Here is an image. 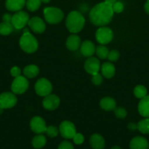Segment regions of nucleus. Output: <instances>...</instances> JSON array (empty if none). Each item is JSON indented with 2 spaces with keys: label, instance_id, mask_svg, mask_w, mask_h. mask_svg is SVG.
<instances>
[{
  "label": "nucleus",
  "instance_id": "obj_1",
  "mask_svg": "<svg viewBox=\"0 0 149 149\" xmlns=\"http://www.w3.org/2000/svg\"><path fill=\"white\" fill-rule=\"evenodd\" d=\"M113 13L112 5L104 1L97 4L91 10L89 19L95 26H104L111 21Z\"/></svg>",
  "mask_w": 149,
  "mask_h": 149
},
{
  "label": "nucleus",
  "instance_id": "obj_2",
  "mask_svg": "<svg viewBox=\"0 0 149 149\" xmlns=\"http://www.w3.org/2000/svg\"><path fill=\"white\" fill-rule=\"evenodd\" d=\"M85 25V18L80 13L72 11L67 15L66 26L70 32L76 33L83 29Z\"/></svg>",
  "mask_w": 149,
  "mask_h": 149
},
{
  "label": "nucleus",
  "instance_id": "obj_3",
  "mask_svg": "<svg viewBox=\"0 0 149 149\" xmlns=\"http://www.w3.org/2000/svg\"><path fill=\"white\" fill-rule=\"evenodd\" d=\"M20 47L26 53H33L38 49V42L29 32L23 33L19 41Z\"/></svg>",
  "mask_w": 149,
  "mask_h": 149
},
{
  "label": "nucleus",
  "instance_id": "obj_4",
  "mask_svg": "<svg viewBox=\"0 0 149 149\" xmlns=\"http://www.w3.org/2000/svg\"><path fill=\"white\" fill-rule=\"evenodd\" d=\"M43 13L45 20L51 24H57L64 18L63 12L57 7H46Z\"/></svg>",
  "mask_w": 149,
  "mask_h": 149
},
{
  "label": "nucleus",
  "instance_id": "obj_5",
  "mask_svg": "<svg viewBox=\"0 0 149 149\" xmlns=\"http://www.w3.org/2000/svg\"><path fill=\"white\" fill-rule=\"evenodd\" d=\"M29 88V81L22 76L15 77L11 85V90L14 94L20 95L24 93Z\"/></svg>",
  "mask_w": 149,
  "mask_h": 149
},
{
  "label": "nucleus",
  "instance_id": "obj_6",
  "mask_svg": "<svg viewBox=\"0 0 149 149\" xmlns=\"http://www.w3.org/2000/svg\"><path fill=\"white\" fill-rule=\"evenodd\" d=\"M35 92L37 94L42 97H45L51 94L53 90L51 83L45 78H41L37 81L34 86Z\"/></svg>",
  "mask_w": 149,
  "mask_h": 149
},
{
  "label": "nucleus",
  "instance_id": "obj_7",
  "mask_svg": "<svg viewBox=\"0 0 149 149\" xmlns=\"http://www.w3.org/2000/svg\"><path fill=\"white\" fill-rule=\"evenodd\" d=\"M29 20L28 13L24 11H18L12 15L11 23L13 28L16 29H21L26 26Z\"/></svg>",
  "mask_w": 149,
  "mask_h": 149
},
{
  "label": "nucleus",
  "instance_id": "obj_8",
  "mask_svg": "<svg viewBox=\"0 0 149 149\" xmlns=\"http://www.w3.org/2000/svg\"><path fill=\"white\" fill-rule=\"evenodd\" d=\"M113 37L112 31L110 28L102 27L98 29L96 32V39L101 45H107L112 41Z\"/></svg>",
  "mask_w": 149,
  "mask_h": 149
},
{
  "label": "nucleus",
  "instance_id": "obj_9",
  "mask_svg": "<svg viewBox=\"0 0 149 149\" xmlns=\"http://www.w3.org/2000/svg\"><path fill=\"white\" fill-rule=\"evenodd\" d=\"M16 103L17 97L14 93L6 92L0 95V109H10L15 106Z\"/></svg>",
  "mask_w": 149,
  "mask_h": 149
},
{
  "label": "nucleus",
  "instance_id": "obj_10",
  "mask_svg": "<svg viewBox=\"0 0 149 149\" xmlns=\"http://www.w3.org/2000/svg\"><path fill=\"white\" fill-rule=\"evenodd\" d=\"M59 132L63 138L71 139L76 134V128L70 121H64L60 124Z\"/></svg>",
  "mask_w": 149,
  "mask_h": 149
},
{
  "label": "nucleus",
  "instance_id": "obj_11",
  "mask_svg": "<svg viewBox=\"0 0 149 149\" xmlns=\"http://www.w3.org/2000/svg\"><path fill=\"white\" fill-rule=\"evenodd\" d=\"M84 68L89 74L94 75L99 72L100 69V62L94 57H89L84 63Z\"/></svg>",
  "mask_w": 149,
  "mask_h": 149
},
{
  "label": "nucleus",
  "instance_id": "obj_12",
  "mask_svg": "<svg viewBox=\"0 0 149 149\" xmlns=\"http://www.w3.org/2000/svg\"><path fill=\"white\" fill-rule=\"evenodd\" d=\"M31 130L36 134H41L45 132L46 124L45 120L39 116H34L30 122Z\"/></svg>",
  "mask_w": 149,
  "mask_h": 149
},
{
  "label": "nucleus",
  "instance_id": "obj_13",
  "mask_svg": "<svg viewBox=\"0 0 149 149\" xmlns=\"http://www.w3.org/2000/svg\"><path fill=\"white\" fill-rule=\"evenodd\" d=\"M60 104V99L56 95L50 94L45 96V98L42 100L43 107L46 110L53 111L58 107Z\"/></svg>",
  "mask_w": 149,
  "mask_h": 149
},
{
  "label": "nucleus",
  "instance_id": "obj_14",
  "mask_svg": "<svg viewBox=\"0 0 149 149\" xmlns=\"http://www.w3.org/2000/svg\"><path fill=\"white\" fill-rule=\"evenodd\" d=\"M28 25L34 32L37 33H43L46 28L45 22L39 17H33L29 19Z\"/></svg>",
  "mask_w": 149,
  "mask_h": 149
},
{
  "label": "nucleus",
  "instance_id": "obj_15",
  "mask_svg": "<svg viewBox=\"0 0 149 149\" xmlns=\"http://www.w3.org/2000/svg\"><path fill=\"white\" fill-rule=\"evenodd\" d=\"M129 147L131 149H148L149 144L144 137L137 136L130 141Z\"/></svg>",
  "mask_w": 149,
  "mask_h": 149
},
{
  "label": "nucleus",
  "instance_id": "obj_16",
  "mask_svg": "<svg viewBox=\"0 0 149 149\" xmlns=\"http://www.w3.org/2000/svg\"><path fill=\"white\" fill-rule=\"evenodd\" d=\"M26 4V0H6L5 7L11 12L20 11Z\"/></svg>",
  "mask_w": 149,
  "mask_h": 149
},
{
  "label": "nucleus",
  "instance_id": "obj_17",
  "mask_svg": "<svg viewBox=\"0 0 149 149\" xmlns=\"http://www.w3.org/2000/svg\"><path fill=\"white\" fill-rule=\"evenodd\" d=\"M94 44L89 40L84 41L80 46V52L85 57H91L95 52Z\"/></svg>",
  "mask_w": 149,
  "mask_h": 149
},
{
  "label": "nucleus",
  "instance_id": "obj_18",
  "mask_svg": "<svg viewBox=\"0 0 149 149\" xmlns=\"http://www.w3.org/2000/svg\"><path fill=\"white\" fill-rule=\"evenodd\" d=\"M138 111L142 116L149 118V95L145 96L138 104Z\"/></svg>",
  "mask_w": 149,
  "mask_h": 149
},
{
  "label": "nucleus",
  "instance_id": "obj_19",
  "mask_svg": "<svg viewBox=\"0 0 149 149\" xmlns=\"http://www.w3.org/2000/svg\"><path fill=\"white\" fill-rule=\"evenodd\" d=\"M66 46L69 50H77L80 47V38L76 34L70 35L67 39Z\"/></svg>",
  "mask_w": 149,
  "mask_h": 149
},
{
  "label": "nucleus",
  "instance_id": "obj_20",
  "mask_svg": "<svg viewBox=\"0 0 149 149\" xmlns=\"http://www.w3.org/2000/svg\"><path fill=\"white\" fill-rule=\"evenodd\" d=\"M90 144L93 149H104L105 146L103 137L99 134H93L91 136Z\"/></svg>",
  "mask_w": 149,
  "mask_h": 149
},
{
  "label": "nucleus",
  "instance_id": "obj_21",
  "mask_svg": "<svg viewBox=\"0 0 149 149\" xmlns=\"http://www.w3.org/2000/svg\"><path fill=\"white\" fill-rule=\"evenodd\" d=\"M102 74L107 79H110L115 75V68L111 63L105 62L101 66Z\"/></svg>",
  "mask_w": 149,
  "mask_h": 149
},
{
  "label": "nucleus",
  "instance_id": "obj_22",
  "mask_svg": "<svg viewBox=\"0 0 149 149\" xmlns=\"http://www.w3.org/2000/svg\"><path fill=\"white\" fill-rule=\"evenodd\" d=\"M100 106L103 110L108 111H113L116 107V102L112 97H105L102 98L100 101Z\"/></svg>",
  "mask_w": 149,
  "mask_h": 149
},
{
  "label": "nucleus",
  "instance_id": "obj_23",
  "mask_svg": "<svg viewBox=\"0 0 149 149\" xmlns=\"http://www.w3.org/2000/svg\"><path fill=\"white\" fill-rule=\"evenodd\" d=\"M39 72V69L37 65H29L23 68V74L26 77L29 79L36 77Z\"/></svg>",
  "mask_w": 149,
  "mask_h": 149
},
{
  "label": "nucleus",
  "instance_id": "obj_24",
  "mask_svg": "<svg viewBox=\"0 0 149 149\" xmlns=\"http://www.w3.org/2000/svg\"><path fill=\"white\" fill-rule=\"evenodd\" d=\"M32 146L35 148H41L46 144V138L44 135H38L32 139Z\"/></svg>",
  "mask_w": 149,
  "mask_h": 149
},
{
  "label": "nucleus",
  "instance_id": "obj_25",
  "mask_svg": "<svg viewBox=\"0 0 149 149\" xmlns=\"http://www.w3.org/2000/svg\"><path fill=\"white\" fill-rule=\"evenodd\" d=\"M137 130L143 134H149V118L142 119L137 124Z\"/></svg>",
  "mask_w": 149,
  "mask_h": 149
},
{
  "label": "nucleus",
  "instance_id": "obj_26",
  "mask_svg": "<svg viewBox=\"0 0 149 149\" xmlns=\"http://www.w3.org/2000/svg\"><path fill=\"white\" fill-rule=\"evenodd\" d=\"M13 31V26L12 23L2 22L0 23V34L7 36L10 34Z\"/></svg>",
  "mask_w": 149,
  "mask_h": 149
},
{
  "label": "nucleus",
  "instance_id": "obj_27",
  "mask_svg": "<svg viewBox=\"0 0 149 149\" xmlns=\"http://www.w3.org/2000/svg\"><path fill=\"white\" fill-rule=\"evenodd\" d=\"M95 52H96V55L99 58H101V59H105V58H108L109 50H108V49L105 45H102L97 46V47L96 48V50H95Z\"/></svg>",
  "mask_w": 149,
  "mask_h": 149
},
{
  "label": "nucleus",
  "instance_id": "obj_28",
  "mask_svg": "<svg viewBox=\"0 0 149 149\" xmlns=\"http://www.w3.org/2000/svg\"><path fill=\"white\" fill-rule=\"evenodd\" d=\"M134 94L136 97L142 99L147 95V89L143 85H137L134 89Z\"/></svg>",
  "mask_w": 149,
  "mask_h": 149
},
{
  "label": "nucleus",
  "instance_id": "obj_29",
  "mask_svg": "<svg viewBox=\"0 0 149 149\" xmlns=\"http://www.w3.org/2000/svg\"><path fill=\"white\" fill-rule=\"evenodd\" d=\"M41 4V0H27L26 5L28 10L31 12H34L39 8Z\"/></svg>",
  "mask_w": 149,
  "mask_h": 149
},
{
  "label": "nucleus",
  "instance_id": "obj_30",
  "mask_svg": "<svg viewBox=\"0 0 149 149\" xmlns=\"http://www.w3.org/2000/svg\"><path fill=\"white\" fill-rule=\"evenodd\" d=\"M114 113L116 117L119 118V119H124L127 116V111L123 107H115V109H114Z\"/></svg>",
  "mask_w": 149,
  "mask_h": 149
},
{
  "label": "nucleus",
  "instance_id": "obj_31",
  "mask_svg": "<svg viewBox=\"0 0 149 149\" xmlns=\"http://www.w3.org/2000/svg\"><path fill=\"white\" fill-rule=\"evenodd\" d=\"M47 135L51 138H55L56 136L58 135V130L55 126H49L47 127L46 130H45Z\"/></svg>",
  "mask_w": 149,
  "mask_h": 149
},
{
  "label": "nucleus",
  "instance_id": "obj_32",
  "mask_svg": "<svg viewBox=\"0 0 149 149\" xmlns=\"http://www.w3.org/2000/svg\"><path fill=\"white\" fill-rule=\"evenodd\" d=\"M119 56L120 54L118 51L115 50V49H112V50L108 52V55L107 58L110 61H116L119 58Z\"/></svg>",
  "mask_w": 149,
  "mask_h": 149
},
{
  "label": "nucleus",
  "instance_id": "obj_33",
  "mask_svg": "<svg viewBox=\"0 0 149 149\" xmlns=\"http://www.w3.org/2000/svg\"><path fill=\"white\" fill-rule=\"evenodd\" d=\"M112 8L114 13H120L124 10V4L121 1H116L112 5Z\"/></svg>",
  "mask_w": 149,
  "mask_h": 149
},
{
  "label": "nucleus",
  "instance_id": "obj_34",
  "mask_svg": "<svg viewBox=\"0 0 149 149\" xmlns=\"http://www.w3.org/2000/svg\"><path fill=\"white\" fill-rule=\"evenodd\" d=\"M102 75L97 73V74H94V75H92V79L91 81L95 85H100L102 82Z\"/></svg>",
  "mask_w": 149,
  "mask_h": 149
},
{
  "label": "nucleus",
  "instance_id": "obj_35",
  "mask_svg": "<svg viewBox=\"0 0 149 149\" xmlns=\"http://www.w3.org/2000/svg\"><path fill=\"white\" fill-rule=\"evenodd\" d=\"M72 139L74 143L77 144V145H80V144L83 143V141H84V137L82 134L76 133Z\"/></svg>",
  "mask_w": 149,
  "mask_h": 149
},
{
  "label": "nucleus",
  "instance_id": "obj_36",
  "mask_svg": "<svg viewBox=\"0 0 149 149\" xmlns=\"http://www.w3.org/2000/svg\"><path fill=\"white\" fill-rule=\"evenodd\" d=\"M58 149H74V147L69 141H63L59 144Z\"/></svg>",
  "mask_w": 149,
  "mask_h": 149
},
{
  "label": "nucleus",
  "instance_id": "obj_37",
  "mask_svg": "<svg viewBox=\"0 0 149 149\" xmlns=\"http://www.w3.org/2000/svg\"><path fill=\"white\" fill-rule=\"evenodd\" d=\"M20 72H21V71H20V69L17 66L13 67V68H11V70H10V74H11V75L13 76V77H15V78L20 76Z\"/></svg>",
  "mask_w": 149,
  "mask_h": 149
},
{
  "label": "nucleus",
  "instance_id": "obj_38",
  "mask_svg": "<svg viewBox=\"0 0 149 149\" xmlns=\"http://www.w3.org/2000/svg\"><path fill=\"white\" fill-rule=\"evenodd\" d=\"M2 20H3V22L11 23L12 15H10V14H4L2 17Z\"/></svg>",
  "mask_w": 149,
  "mask_h": 149
},
{
  "label": "nucleus",
  "instance_id": "obj_39",
  "mask_svg": "<svg viewBox=\"0 0 149 149\" xmlns=\"http://www.w3.org/2000/svg\"><path fill=\"white\" fill-rule=\"evenodd\" d=\"M128 128L130 130H135L137 129V125L134 123H129L128 125Z\"/></svg>",
  "mask_w": 149,
  "mask_h": 149
},
{
  "label": "nucleus",
  "instance_id": "obj_40",
  "mask_svg": "<svg viewBox=\"0 0 149 149\" xmlns=\"http://www.w3.org/2000/svg\"><path fill=\"white\" fill-rule=\"evenodd\" d=\"M144 9H145V11L146 12V13L149 15V0H147L144 6Z\"/></svg>",
  "mask_w": 149,
  "mask_h": 149
},
{
  "label": "nucleus",
  "instance_id": "obj_41",
  "mask_svg": "<svg viewBox=\"0 0 149 149\" xmlns=\"http://www.w3.org/2000/svg\"><path fill=\"white\" fill-rule=\"evenodd\" d=\"M105 2L108 3V4H110V5H112L114 3L116 2V0H105Z\"/></svg>",
  "mask_w": 149,
  "mask_h": 149
},
{
  "label": "nucleus",
  "instance_id": "obj_42",
  "mask_svg": "<svg viewBox=\"0 0 149 149\" xmlns=\"http://www.w3.org/2000/svg\"><path fill=\"white\" fill-rule=\"evenodd\" d=\"M51 0H41V2H43V3H48Z\"/></svg>",
  "mask_w": 149,
  "mask_h": 149
},
{
  "label": "nucleus",
  "instance_id": "obj_43",
  "mask_svg": "<svg viewBox=\"0 0 149 149\" xmlns=\"http://www.w3.org/2000/svg\"><path fill=\"white\" fill-rule=\"evenodd\" d=\"M111 149H121V148H120L119 146H115L112 147V148H111Z\"/></svg>",
  "mask_w": 149,
  "mask_h": 149
},
{
  "label": "nucleus",
  "instance_id": "obj_44",
  "mask_svg": "<svg viewBox=\"0 0 149 149\" xmlns=\"http://www.w3.org/2000/svg\"><path fill=\"white\" fill-rule=\"evenodd\" d=\"M28 32H29V29H25L24 30H23V33H28Z\"/></svg>",
  "mask_w": 149,
  "mask_h": 149
}]
</instances>
